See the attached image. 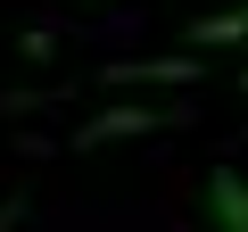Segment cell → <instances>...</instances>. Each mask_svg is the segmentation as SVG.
Instances as JSON below:
<instances>
[{"instance_id":"obj_7","label":"cell","mask_w":248,"mask_h":232,"mask_svg":"<svg viewBox=\"0 0 248 232\" xmlns=\"http://www.w3.org/2000/svg\"><path fill=\"white\" fill-rule=\"evenodd\" d=\"M240 91H248V66H240Z\"/></svg>"},{"instance_id":"obj_2","label":"cell","mask_w":248,"mask_h":232,"mask_svg":"<svg viewBox=\"0 0 248 232\" xmlns=\"http://www.w3.org/2000/svg\"><path fill=\"white\" fill-rule=\"evenodd\" d=\"M199 207H207V232H248V174L240 166H215L207 191H199Z\"/></svg>"},{"instance_id":"obj_6","label":"cell","mask_w":248,"mask_h":232,"mask_svg":"<svg viewBox=\"0 0 248 232\" xmlns=\"http://www.w3.org/2000/svg\"><path fill=\"white\" fill-rule=\"evenodd\" d=\"M17 215H25V199H9V207H0V232H9V224H17Z\"/></svg>"},{"instance_id":"obj_3","label":"cell","mask_w":248,"mask_h":232,"mask_svg":"<svg viewBox=\"0 0 248 232\" xmlns=\"http://www.w3.org/2000/svg\"><path fill=\"white\" fill-rule=\"evenodd\" d=\"M108 83H157V91H182V83H199V50H174V58H124V66H108Z\"/></svg>"},{"instance_id":"obj_5","label":"cell","mask_w":248,"mask_h":232,"mask_svg":"<svg viewBox=\"0 0 248 232\" xmlns=\"http://www.w3.org/2000/svg\"><path fill=\"white\" fill-rule=\"evenodd\" d=\"M17 58H25V66H50V58H58V33H50V25H25V33H17Z\"/></svg>"},{"instance_id":"obj_1","label":"cell","mask_w":248,"mask_h":232,"mask_svg":"<svg viewBox=\"0 0 248 232\" xmlns=\"http://www.w3.org/2000/svg\"><path fill=\"white\" fill-rule=\"evenodd\" d=\"M190 108H149V99H124V108H99L75 125V149H108V141H141V133H174Z\"/></svg>"},{"instance_id":"obj_4","label":"cell","mask_w":248,"mask_h":232,"mask_svg":"<svg viewBox=\"0 0 248 232\" xmlns=\"http://www.w3.org/2000/svg\"><path fill=\"white\" fill-rule=\"evenodd\" d=\"M182 42H190V50H240V42H248V9H223V17H190V25H182Z\"/></svg>"}]
</instances>
